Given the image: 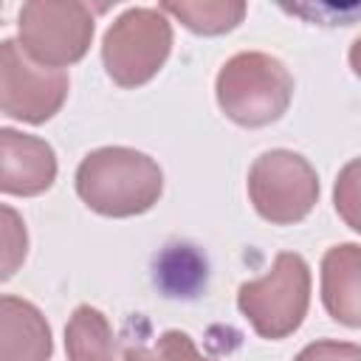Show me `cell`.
Returning <instances> with one entry per match:
<instances>
[{"mask_svg": "<svg viewBox=\"0 0 361 361\" xmlns=\"http://www.w3.org/2000/svg\"><path fill=\"white\" fill-rule=\"evenodd\" d=\"M76 195L102 217H135L149 212L164 192L155 158L133 147H99L76 166Z\"/></svg>", "mask_w": 361, "mask_h": 361, "instance_id": "cell-1", "label": "cell"}, {"mask_svg": "<svg viewBox=\"0 0 361 361\" xmlns=\"http://www.w3.org/2000/svg\"><path fill=\"white\" fill-rule=\"evenodd\" d=\"M214 96L226 118L257 130L279 121L293 99V76L282 59L265 51H240L223 62Z\"/></svg>", "mask_w": 361, "mask_h": 361, "instance_id": "cell-2", "label": "cell"}, {"mask_svg": "<svg viewBox=\"0 0 361 361\" xmlns=\"http://www.w3.org/2000/svg\"><path fill=\"white\" fill-rule=\"evenodd\" d=\"M237 307L259 338L279 341L296 333L310 307V268L305 257L279 251L268 274L237 288Z\"/></svg>", "mask_w": 361, "mask_h": 361, "instance_id": "cell-3", "label": "cell"}, {"mask_svg": "<svg viewBox=\"0 0 361 361\" xmlns=\"http://www.w3.org/2000/svg\"><path fill=\"white\" fill-rule=\"evenodd\" d=\"M172 23L161 8L135 6L121 11L102 39V62L118 87L147 85L169 59Z\"/></svg>", "mask_w": 361, "mask_h": 361, "instance_id": "cell-4", "label": "cell"}, {"mask_svg": "<svg viewBox=\"0 0 361 361\" xmlns=\"http://www.w3.org/2000/svg\"><path fill=\"white\" fill-rule=\"evenodd\" d=\"M93 14L79 0H31L17 14L20 48L42 68L79 62L93 42Z\"/></svg>", "mask_w": 361, "mask_h": 361, "instance_id": "cell-5", "label": "cell"}, {"mask_svg": "<svg viewBox=\"0 0 361 361\" xmlns=\"http://www.w3.org/2000/svg\"><path fill=\"white\" fill-rule=\"evenodd\" d=\"M245 186L254 212L274 226L305 220L319 200V175L293 149H268L254 158Z\"/></svg>", "mask_w": 361, "mask_h": 361, "instance_id": "cell-6", "label": "cell"}, {"mask_svg": "<svg viewBox=\"0 0 361 361\" xmlns=\"http://www.w3.org/2000/svg\"><path fill=\"white\" fill-rule=\"evenodd\" d=\"M71 79L65 71L42 68L20 48L17 39L0 42V107L3 116L23 124L51 121L65 99Z\"/></svg>", "mask_w": 361, "mask_h": 361, "instance_id": "cell-7", "label": "cell"}, {"mask_svg": "<svg viewBox=\"0 0 361 361\" xmlns=\"http://www.w3.org/2000/svg\"><path fill=\"white\" fill-rule=\"evenodd\" d=\"M0 189L3 195L34 197L54 186L56 180V152L45 138L17 133L11 127L0 130Z\"/></svg>", "mask_w": 361, "mask_h": 361, "instance_id": "cell-8", "label": "cell"}, {"mask_svg": "<svg viewBox=\"0 0 361 361\" xmlns=\"http://www.w3.org/2000/svg\"><path fill=\"white\" fill-rule=\"evenodd\" d=\"M322 305L344 327H361V245L338 243L322 257Z\"/></svg>", "mask_w": 361, "mask_h": 361, "instance_id": "cell-9", "label": "cell"}, {"mask_svg": "<svg viewBox=\"0 0 361 361\" xmlns=\"http://www.w3.org/2000/svg\"><path fill=\"white\" fill-rule=\"evenodd\" d=\"M54 338L45 316L28 299L0 296V361H51Z\"/></svg>", "mask_w": 361, "mask_h": 361, "instance_id": "cell-10", "label": "cell"}, {"mask_svg": "<svg viewBox=\"0 0 361 361\" xmlns=\"http://www.w3.org/2000/svg\"><path fill=\"white\" fill-rule=\"evenodd\" d=\"M65 355L68 361H118L113 327L99 307H73L65 324Z\"/></svg>", "mask_w": 361, "mask_h": 361, "instance_id": "cell-11", "label": "cell"}, {"mask_svg": "<svg viewBox=\"0 0 361 361\" xmlns=\"http://www.w3.org/2000/svg\"><path fill=\"white\" fill-rule=\"evenodd\" d=\"M164 14L180 20L189 31L203 37H217L237 28L245 17V3L240 0H166L158 6Z\"/></svg>", "mask_w": 361, "mask_h": 361, "instance_id": "cell-12", "label": "cell"}, {"mask_svg": "<svg viewBox=\"0 0 361 361\" xmlns=\"http://www.w3.org/2000/svg\"><path fill=\"white\" fill-rule=\"evenodd\" d=\"M124 361H214V358L203 355L189 333L164 330L152 344L124 347Z\"/></svg>", "mask_w": 361, "mask_h": 361, "instance_id": "cell-13", "label": "cell"}, {"mask_svg": "<svg viewBox=\"0 0 361 361\" xmlns=\"http://www.w3.org/2000/svg\"><path fill=\"white\" fill-rule=\"evenodd\" d=\"M333 203L338 217L353 231L361 234V158H353L338 169L333 186Z\"/></svg>", "mask_w": 361, "mask_h": 361, "instance_id": "cell-14", "label": "cell"}, {"mask_svg": "<svg viewBox=\"0 0 361 361\" xmlns=\"http://www.w3.org/2000/svg\"><path fill=\"white\" fill-rule=\"evenodd\" d=\"M28 251V237L20 214L11 206H3V279H11L17 265L25 259Z\"/></svg>", "mask_w": 361, "mask_h": 361, "instance_id": "cell-15", "label": "cell"}, {"mask_svg": "<svg viewBox=\"0 0 361 361\" xmlns=\"http://www.w3.org/2000/svg\"><path fill=\"white\" fill-rule=\"evenodd\" d=\"M293 361H361V344L319 338V341H310L307 347H302Z\"/></svg>", "mask_w": 361, "mask_h": 361, "instance_id": "cell-16", "label": "cell"}, {"mask_svg": "<svg viewBox=\"0 0 361 361\" xmlns=\"http://www.w3.org/2000/svg\"><path fill=\"white\" fill-rule=\"evenodd\" d=\"M347 59H350V68H353V73L361 79V37L350 45V54H347Z\"/></svg>", "mask_w": 361, "mask_h": 361, "instance_id": "cell-17", "label": "cell"}]
</instances>
